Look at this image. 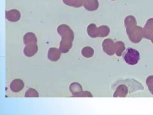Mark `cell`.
<instances>
[{
  "instance_id": "cell-1",
  "label": "cell",
  "mask_w": 153,
  "mask_h": 115,
  "mask_svg": "<svg viewBox=\"0 0 153 115\" xmlns=\"http://www.w3.org/2000/svg\"><path fill=\"white\" fill-rule=\"evenodd\" d=\"M123 58L125 62L129 65L136 64L140 59V54L136 50L128 48L124 52Z\"/></svg>"
}]
</instances>
